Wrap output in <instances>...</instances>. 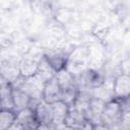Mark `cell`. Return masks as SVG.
Wrapping results in <instances>:
<instances>
[{
	"mask_svg": "<svg viewBox=\"0 0 130 130\" xmlns=\"http://www.w3.org/2000/svg\"><path fill=\"white\" fill-rule=\"evenodd\" d=\"M12 96H13V107L14 112H19L26 108H29L30 98L22 91L20 88L12 87Z\"/></svg>",
	"mask_w": 130,
	"mask_h": 130,
	"instance_id": "12",
	"label": "cell"
},
{
	"mask_svg": "<svg viewBox=\"0 0 130 130\" xmlns=\"http://www.w3.org/2000/svg\"><path fill=\"white\" fill-rule=\"evenodd\" d=\"M0 75L4 79L5 82L12 84L14 83L19 77V70L18 64H14L12 62H3L0 64Z\"/></svg>",
	"mask_w": 130,
	"mask_h": 130,
	"instance_id": "8",
	"label": "cell"
},
{
	"mask_svg": "<svg viewBox=\"0 0 130 130\" xmlns=\"http://www.w3.org/2000/svg\"><path fill=\"white\" fill-rule=\"evenodd\" d=\"M61 96H62V90L55 77L45 82L42 93V100L44 102L52 105L58 101H61Z\"/></svg>",
	"mask_w": 130,
	"mask_h": 130,
	"instance_id": "5",
	"label": "cell"
},
{
	"mask_svg": "<svg viewBox=\"0 0 130 130\" xmlns=\"http://www.w3.org/2000/svg\"><path fill=\"white\" fill-rule=\"evenodd\" d=\"M91 95H92V98L101 100L105 103H108V102L114 100L115 98H114V93H113V89H112V83H111V85H109V84H107V82L105 80V82L102 85H100L91 90Z\"/></svg>",
	"mask_w": 130,
	"mask_h": 130,
	"instance_id": "15",
	"label": "cell"
},
{
	"mask_svg": "<svg viewBox=\"0 0 130 130\" xmlns=\"http://www.w3.org/2000/svg\"><path fill=\"white\" fill-rule=\"evenodd\" d=\"M7 130H24V129H23V127H22L18 122L15 121V122H14L8 129H7Z\"/></svg>",
	"mask_w": 130,
	"mask_h": 130,
	"instance_id": "19",
	"label": "cell"
},
{
	"mask_svg": "<svg viewBox=\"0 0 130 130\" xmlns=\"http://www.w3.org/2000/svg\"><path fill=\"white\" fill-rule=\"evenodd\" d=\"M69 53L70 52H66L62 48H57V49L55 48V49H51L47 53H45L44 57L49 61V63L51 64V66L57 73L58 71L65 68Z\"/></svg>",
	"mask_w": 130,
	"mask_h": 130,
	"instance_id": "4",
	"label": "cell"
},
{
	"mask_svg": "<svg viewBox=\"0 0 130 130\" xmlns=\"http://www.w3.org/2000/svg\"><path fill=\"white\" fill-rule=\"evenodd\" d=\"M4 83H6V82L4 81V79H3V78L1 77V75H0V86H2Z\"/></svg>",
	"mask_w": 130,
	"mask_h": 130,
	"instance_id": "24",
	"label": "cell"
},
{
	"mask_svg": "<svg viewBox=\"0 0 130 130\" xmlns=\"http://www.w3.org/2000/svg\"><path fill=\"white\" fill-rule=\"evenodd\" d=\"M15 121L18 122L24 130H36V128L39 125L34 110H31L30 108H26L24 110L16 112Z\"/></svg>",
	"mask_w": 130,
	"mask_h": 130,
	"instance_id": "6",
	"label": "cell"
},
{
	"mask_svg": "<svg viewBox=\"0 0 130 130\" xmlns=\"http://www.w3.org/2000/svg\"><path fill=\"white\" fill-rule=\"evenodd\" d=\"M92 130H109L108 129V127L107 126H105V125H95V126H93V129Z\"/></svg>",
	"mask_w": 130,
	"mask_h": 130,
	"instance_id": "21",
	"label": "cell"
},
{
	"mask_svg": "<svg viewBox=\"0 0 130 130\" xmlns=\"http://www.w3.org/2000/svg\"><path fill=\"white\" fill-rule=\"evenodd\" d=\"M36 130H51V129L49 128L48 125H42V124H40V125H38V127L36 128Z\"/></svg>",
	"mask_w": 130,
	"mask_h": 130,
	"instance_id": "22",
	"label": "cell"
},
{
	"mask_svg": "<svg viewBox=\"0 0 130 130\" xmlns=\"http://www.w3.org/2000/svg\"><path fill=\"white\" fill-rule=\"evenodd\" d=\"M109 32V26L104 24V23H96L94 24L91 34L92 36L95 38V40H98L99 42H101Z\"/></svg>",
	"mask_w": 130,
	"mask_h": 130,
	"instance_id": "18",
	"label": "cell"
},
{
	"mask_svg": "<svg viewBox=\"0 0 130 130\" xmlns=\"http://www.w3.org/2000/svg\"><path fill=\"white\" fill-rule=\"evenodd\" d=\"M85 122H86V120H85L82 112H80L79 110H77L74 107H70L68 115L64 121L65 126L75 128V129H80L84 125Z\"/></svg>",
	"mask_w": 130,
	"mask_h": 130,
	"instance_id": "11",
	"label": "cell"
},
{
	"mask_svg": "<svg viewBox=\"0 0 130 130\" xmlns=\"http://www.w3.org/2000/svg\"><path fill=\"white\" fill-rule=\"evenodd\" d=\"M40 59H36L32 57H22L21 60L17 63L20 76L26 78L36 75Z\"/></svg>",
	"mask_w": 130,
	"mask_h": 130,
	"instance_id": "9",
	"label": "cell"
},
{
	"mask_svg": "<svg viewBox=\"0 0 130 130\" xmlns=\"http://www.w3.org/2000/svg\"><path fill=\"white\" fill-rule=\"evenodd\" d=\"M55 78L58 81V84L61 88L62 91H67V90H73L77 89L76 85V80L73 75H71L65 68L58 71L55 75Z\"/></svg>",
	"mask_w": 130,
	"mask_h": 130,
	"instance_id": "10",
	"label": "cell"
},
{
	"mask_svg": "<svg viewBox=\"0 0 130 130\" xmlns=\"http://www.w3.org/2000/svg\"><path fill=\"white\" fill-rule=\"evenodd\" d=\"M92 129H93V125L86 121V122L84 123V125H83L79 130H92Z\"/></svg>",
	"mask_w": 130,
	"mask_h": 130,
	"instance_id": "20",
	"label": "cell"
},
{
	"mask_svg": "<svg viewBox=\"0 0 130 130\" xmlns=\"http://www.w3.org/2000/svg\"><path fill=\"white\" fill-rule=\"evenodd\" d=\"M112 89L116 100L124 101L130 95V76L129 74L120 73L112 81Z\"/></svg>",
	"mask_w": 130,
	"mask_h": 130,
	"instance_id": "2",
	"label": "cell"
},
{
	"mask_svg": "<svg viewBox=\"0 0 130 130\" xmlns=\"http://www.w3.org/2000/svg\"><path fill=\"white\" fill-rule=\"evenodd\" d=\"M63 130H79V129H75V128H71V127H67V126H65V127L63 128Z\"/></svg>",
	"mask_w": 130,
	"mask_h": 130,
	"instance_id": "23",
	"label": "cell"
},
{
	"mask_svg": "<svg viewBox=\"0 0 130 130\" xmlns=\"http://www.w3.org/2000/svg\"><path fill=\"white\" fill-rule=\"evenodd\" d=\"M34 113L36 116V119L40 124L42 125H49L53 121V115H52V109L51 105L47 104L43 100L40 101L36 107L34 108Z\"/></svg>",
	"mask_w": 130,
	"mask_h": 130,
	"instance_id": "7",
	"label": "cell"
},
{
	"mask_svg": "<svg viewBox=\"0 0 130 130\" xmlns=\"http://www.w3.org/2000/svg\"><path fill=\"white\" fill-rule=\"evenodd\" d=\"M51 109H52V115H53V121L56 122H60V123H64L69 109L70 107L65 104L62 101H58L54 104L51 105Z\"/></svg>",
	"mask_w": 130,
	"mask_h": 130,
	"instance_id": "16",
	"label": "cell"
},
{
	"mask_svg": "<svg viewBox=\"0 0 130 130\" xmlns=\"http://www.w3.org/2000/svg\"><path fill=\"white\" fill-rule=\"evenodd\" d=\"M16 113L11 110H0V130H7L14 122Z\"/></svg>",
	"mask_w": 130,
	"mask_h": 130,
	"instance_id": "17",
	"label": "cell"
},
{
	"mask_svg": "<svg viewBox=\"0 0 130 130\" xmlns=\"http://www.w3.org/2000/svg\"><path fill=\"white\" fill-rule=\"evenodd\" d=\"M37 75L43 81H45V82L48 81V80H50V79H52L56 75V71L53 69V67L51 66V64L49 63V61L44 57V55L39 60Z\"/></svg>",
	"mask_w": 130,
	"mask_h": 130,
	"instance_id": "14",
	"label": "cell"
},
{
	"mask_svg": "<svg viewBox=\"0 0 130 130\" xmlns=\"http://www.w3.org/2000/svg\"><path fill=\"white\" fill-rule=\"evenodd\" d=\"M125 111H129V110L124 108L123 103L120 100L114 99L106 103L102 113V119H101L102 125H105L107 127L118 125Z\"/></svg>",
	"mask_w": 130,
	"mask_h": 130,
	"instance_id": "1",
	"label": "cell"
},
{
	"mask_svg": "<svg viewBox=\"0 0 130 130\" xmlns=\"http://www.w3.org/2000/svg\"><path fill=\"white\" fill-rule=\"evenodd\" d=\"M12 86L9 83H4L0 86V110H13Z\"/></svg>",
	"mask_w": 130,
	"mask_h": 130,
	"instance_id": "13",
	"label": "cell"
},
{
	"mask_svg": "<svg viewBox=\"0 0 130 130\" xmlns=\"http://www.w3.org/2000/svg\"><path fill=\"white\" fill-rule=\"evenodd\" d=\"M105 102L91 98L88 106L86 108V110L84 111L83 115L84 118L87 122H89L90 124H92L93 126L95 125H101L102 124V113H103V109L105 107Z\"/></svg>",
	"mask_w": 130,
	"mask_h": 130,
	"instance_id": "3",
	"label": "cell"
}]
</instances>
